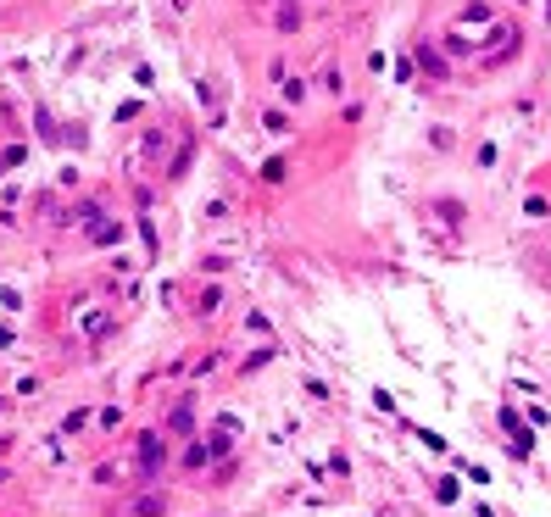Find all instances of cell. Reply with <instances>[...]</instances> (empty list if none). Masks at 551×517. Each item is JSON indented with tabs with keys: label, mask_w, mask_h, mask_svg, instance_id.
I'll return each mask as SVG.
<instances>
[{
	"label": "cell",
	"mask_w": 551,
	"mask_h": 517,
	"mask_svg": "<svg viewBox=\"0 0 551 517\" xmlns=\"http://www.w3.org/2000/svg\"><path fill=\"white\" fill-rule=\"evenodd\" d=\"M139 467H145V473H156V467H161V439H156V434H145V439H139Z\"/></svg>",
	"instance_id": "cell-1"
}]
</instances>
